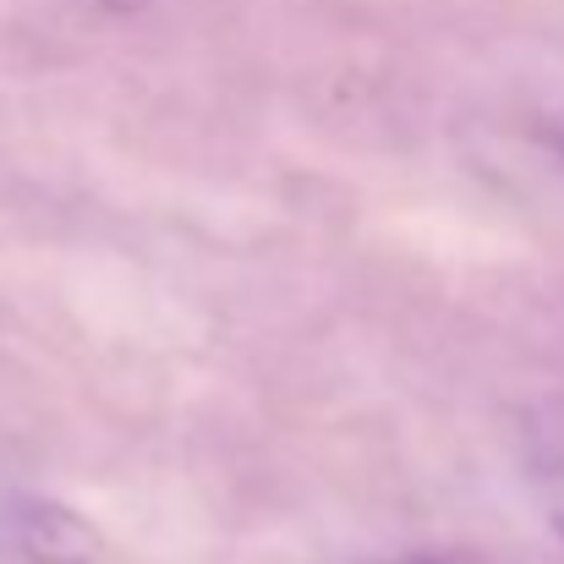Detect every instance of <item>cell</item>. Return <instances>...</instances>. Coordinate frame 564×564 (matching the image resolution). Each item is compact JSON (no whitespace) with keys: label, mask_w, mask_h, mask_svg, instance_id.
Returning <instances> with one entry per match:
<instances>
[{"label":"cell","mask_w":564,"mask_h":564,"mask_svg":"<svg viewBox=\"0 0 564 564\" xmlns=\"http://www.w3.org/2000/svg\"><path fill=\"white\" fill-rule=\"evenodd\" d=\"M11 538L33 564H99V554H105L99 527L61 499H17Z\"/></svg>","instance_id":"obj_1"},{"label":"cell","mask_w":564,"mask_h":564,"mask_svg":"<svg viewBox=\"0 0 564 564\" xmlns=\"http://www.w3.org/2000/svg\"><path fill=\"white\" fill-rule=\"evenodd\" d=\"M389 564H438V560H422V554H411V560H389Z\"/></svg>","instance_id":"obj_2"}]
</instances>
